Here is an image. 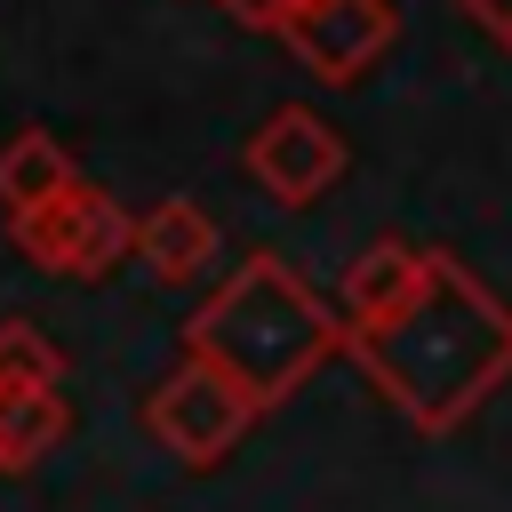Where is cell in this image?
Listing matches in <instances>:
<instances>
[{
  "label": "cell",
  "mask_w": 512,
  "mask_h": 512,
  "mask_svg": "<svg viewBox=\"0 0 512 512\" xmlns=\"http://www.w3.org/2000/svg\"><path fill=\"white\" fill-rule=\"evenodd\" d=\"M240 168L256 176L264 200H280V208H312V200L344 176V136H336L312 104H272L264 128L248 136Z\"/></svg>",
  "instance_id": "cell-6"
},
{
  "label": "cell",
  "mask_w": 512,
  "mask_h": 512,
  "mask_svg": "<svg viewBox=\"0 0 512 512\" xmlns=\"http://www.w3.org/2000/svg\"><path fill=\"white\" fill-rule=\"evenodd\" d=\"M72 400L64 392H0V472H32L64 448Z\"/></svg>",
  "instance_id": "cell-10"
},
{
  "label": "cell",
  "mask_w": 512,
  "mask_h": 512,
  "mask_svg": "<svg viewBox=\"0 0 512 512\" xmlns=\"http://www.w3.org/2000/svg\"><path fill=\"white\" fill-rule=\"evenodd\" d=\"M344 352L360 360V376L416 424V432H456L472 424L504 384H512V304L456 264L448 248H432L424 288L376 320V328H344Z\"/></svg>",
  "instance_id": "cell-1"
},
{
  "label": "cell",
  "mask_w": 512,
  "mask_h": 512,
  "mask_svg": "<svg viewBox=\"0 0 512 512\" xmlns=\"http://www.w3.org/2000/svg\"><path fill=\"white\" fill-rule=\"evenodd\" d=\"M216 8H224L240 32H272V40H280V32H288V16H296L304 0H216Z\"/></svg>",
  "instance_id": "cell-12"
},
{
  "label": "cell",
  "mask_w": 512,
  "mask_h": 512,
  "mask_svg": "<svg viewBox=\"0 0 512 512\" xmlns=\"http://www.w3.org/2000/svg\"><path fill=\"white\" fill-rule=\"evenodd\" d=\"M8 240H16V256L24 264H40L48 280H104L120 256H128V208L104 192V184H72V192H56L48 208H32V216H16L8 224Z\"/></svg>",
  "instance_id": "cell-3"
},
{
  "label": "cell",
  "mask_w": 512,
  "mask_h": 512,
  "mask_svg": "<svg viewBox=\"0 0 512 512\" xmlns=\"http://www.w3.org/2000/svg\"><path fill=\"white\" fill-rule=\"evenodd\" d=\"M424 264H432V248H416V240H400V232H384V240H368L352 264H344V280H336V328H376V320H392L416 288H424Z\"/></svg>",
  "instance_id": "cell-7"
},
{
  "label": "cell",
  "mask_w": 512,
  "mask_h": 512,
  "mask_svg": "<svg viewBox=\"0 0 512 512\" xmlns=\"http://www.w3.org/2000/svg\"><path fill=\"white\" fill-rule=\"evenodd\" d=\"M80 184V168H72V152L48 136V128H16L8 144H0V216L16 224V216H32V208H48L56 192H72Z\"/></svg>",
  "instance_id": "cell-9"
},
{
  "label": "cell",
  "mask_w": 512,
  "mask_h": 512,
  "mask_svg": "<svg viewBox=\"0 0 512 512\" xmlns=\"http://www.w3.org/2000/svg\"><path fill=\"white\" fill-rule=\"evenodd\" d=\"M128 256H144L152 280L184 288L216 264V216L192 208V200H152L144 216H128Z\"/></svg>",
  "instance_id": "cell-8"
},
{
  "label": "cell",
  "mask_w": 512,
  "mask_h": 512,
  "mask_svg": "<svg viewBox=\"0 0 512 512\" xmlns=\"http://www.w3.org/2000/svg\"><path fill=\"white\" fill-rule=\"evenodd\" d=\"M288 56L320 80V88H352L384 64V48L400 40V8L392 0H304L288 16Z\"/></svg>",
  "instance_id": "cell-5"
},
{
  "label": "cell",
  "mask_w": 512,
  "mask_h": 512,
  "mask_svg": "<svg viewBox=\"0 0 512 512\" xmlns=\"http://www.w3.org/2000/svg\"><path fill=\"white\" fill-rule=\"evenodd\" d=\"M464 16H472V24H488L496 40H512V0H464Z\"/></svg>",
  "instance_id": "cell-13"
},
{
  "label": "cell",
  "mask_w": 512,
  "mask_h": 512,
  "mask_svg": "<svg viewBox=\"0 0 512 512\" xmlns=\"http://www.w3.org/2000/svg\"><path fill=\"white\" fill-rule=\"evenodd\" d=\"M0 392H64V352L32 320H0Z\"/></svg>",
  "instance_id": "cell-11"
},
{
  "label": "cell",
  "mask_w": 512,
  "mask_h": 512,
  "mask_svg": "<svg viewBox=\"0 0 512 512\" xmlns=\"http://www.w3.org/2000/svg\"><path fill=\"white\" fill-rule=\"evenodd\" d=\"M344 352V328L328 312L320 288H304V272L272 248L240 256L184 320V360L216 368L232 392H248L256 408L296 400L328 360Z\"/></svg>",
  "instance_id": "cell-2"
},
{
  "label": "cell",
  "mask_w": 512,
  "mask_h": 512,
  "mask_svg": "<svg viewBox=\"0 0 512 512\" xmlns=\"http://www.w3.org/2000/svg\"><path fill=\"white\" fill-rule=\"evenodd\" d=\"M256 400L248 392H232L216 368H200V360H184V368H168L160 384H152V400H144V432L176 456V464H192V472H208V464H224L248 432H256Z\"/></svg>",
  "instance_id": "cell-4"
}]
</instances>
